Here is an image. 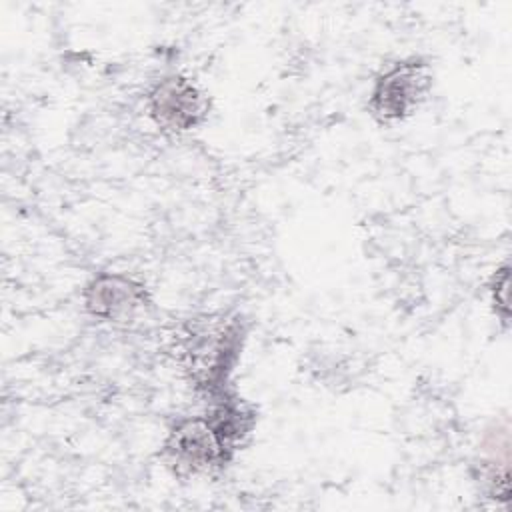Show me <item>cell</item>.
Here are the masks:
<instances>
[{"instance_id":"1","label":"cell","mask_w":512,"mask_h":512,"mask_svg":"<svg viewBox=\"0 0 512 512\" xmlns=\"http://www.w3.org/2000/svg\"><path fill=\"white\" fill-rule=\"evenodd\" d=\"M254 422L252 408L224 390L212 396L204 414L182 418L168 430L160 460L180 478L214 474L230 464Z\"/></svg>"},{"instance_id":"4","label":"cell","mask_w":512,"mask_h":512,"mask_svg":"<svg viewBox=\"0 0 512 512\" xmlns=\"http://www.w3.org/2000/svg\"><path fill=\"white\" fill-rule=\"evenodd\" d=\"M148 114L166 132L180 134L200 126L208 116L206 94L186 76L172 74L154 84L148 94Z\"/></svg>"},{"instance_id":"2","label":"cell","mask_w":512,"mask_h":512,"mask_svg":"<svg viewBox=\"0 0 512 512\" xmlns=\"http://www.w3.org/2000/svg\"><path fill=\"white\" fill-rule=\"evenodd\" d=\"M244 330L238 318L202 316L184 326L178 336L182 370L198 392L216 396L226 390L238 360Z\"/></svg>"},{"instance_id":"5","label":"cell","mask_w":512,"mask_h":512,"mask_svg":"<svg viewBox=\"0 0 512 512\" xmlns=\"http://www.w3.org/2000/svg\"><path fill=\"white\" fill-rule=\"evenodd\" d=\"M144 284L118 272H102L84 288V306L90 316L110 324H130L150 306Z\"/></svg>"},{"instance_id":"3","label":"cell","mask_w":512,"mask_h":512,"mask_svg":"<svg viewBox=\"0 0 512 512\" xmlns=\"http://www.w3.org/2000/svg\"><path fill=\"white\" fill-rule=\"evenodd\" d=\"M432 70L420 58H408L384 70L370 92L368 110L378 122L408 118L430 94Z\"/></svg>"},{"instance_id":"6","label":"cell","mask_w":512,"mask_h":512,"mask_svg":"<svg viewBox=\"0 0 512 512\" xmlns=\"http://www.w3.org/2000/svg\"><path fill=\"white\" fill-rule=\"evenodd\" d=\"M490 292H492V304H494L500 320L506 324L508 322V294H510V272H508L506 264L500 270H496Z\"/></svg>"}]
</instances>
